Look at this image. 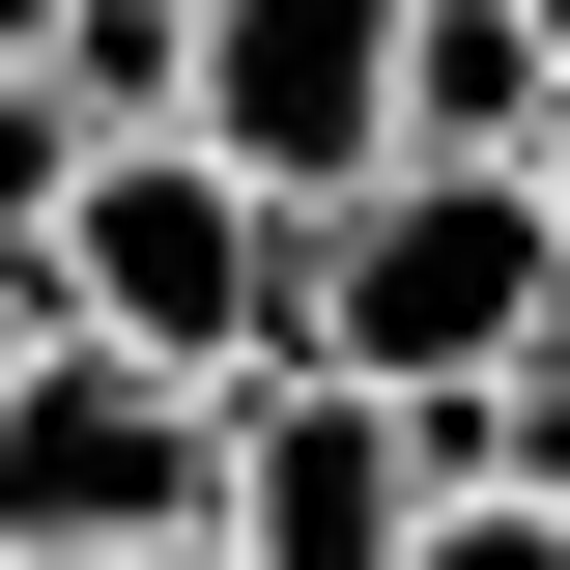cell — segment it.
Masks as SVG:
<instances>
[{"label": "cell", "mask_w": 570, "mask_h": 570, "mask_svg": "<svg viewBox=\"0 0 570 570\" xmlns=\"http://www.w3.org/2000/svg\"><path fill=\"white\" fill-rule=\"evenodd\" d=\"M542 58H570V0H542Z\"/></svg>", "instance_id": "cell-13"}, {"label": "cell", "mask_w": 570, "mask_h": 570, "mask_svg": "<svg viewBox=\"0 0 570 570\" xmlns=\"http://www.w3.org/2000/svg\"><path fill=\"white\" fill-rule=\"evenodd\" d=\"M542 142H570L542 0H400V171H542Z\"/></svg>", "instance_id": "cell-6"}, {"label": "cell", "mask_w": 570, "mask_h": 570, "mask_svg": "<svg viewBox=\"0 0 570 570\" xmlns=\"http://www.w3.org/2000/svg\"><path fill=\"white\" fill-rule=\"evenodd\" d=\"M29 86H58L86 142H171V115H200V0H58V58H29Z\"/></svg>", "instance_id": "cell-7"}, {"label": "cell", "mask_w": 570, "mask_h": 570, "mask_svg": "<svg viewBox=\"0 0 570 570\" xmlns=\"http://www.w3.org/2000/svg\"><path fill=\"white\" fill-rule=\"evenodd\" d=\"M0 58H58V0H0Z\"/></svg>", "instance_id": "cell-11"}, {"label": "cell", "mask_w": 570, "mask_h": 570, "mask_svg": "<svg viewBox=\"0 0 570 570\" xmlns=\"http://www.w3.org/2000/svg\"><path fill=\"white\" fill-rule=\"evenodd\" d=\"M570 343V228L542 171H371L343 228H314V371H371V400H485V371Z\"/></svg>", "instance_id": "cell-2"}, {"label": "cell", "mask_w": 570, "mask_h": 570, "mask_svg": "<svg viewBox=\"0 0 570 570\" xmlns=\"http://www.w3.org/2000/svg\"><path fill=\"white\" fill-rule=\"evenodd\" d=\"M428 513H456L428 400H371V371L228 400V570H428Z\"/></svg>", "instance_id": "cell-5"}, {"label": "cell", "mask_w": 570, "mask_h": 570, "mask_svg": "<svg viewBox=\"0 0 570 570\" xmlns=\"http://www.w3.org/2000/svg\"><path fill=\"white\" fill-rule=\"evenodd\" d=\"M29 343H58V257H0V371H29Z\"/></svg>", "instance_id": "cell-10"}, {"label": "cell", "mask_w": 570, "mask_h": 570, "mask_svg": "<svg viewBox=\"0 0 570 570\" xmlns=\"http://www.w3.org/2000/svg\"><path fill=\"white\" fill-rule=\"evenodd\" d=\"M542 228H570V142H542Z\"/></svg>", "instance_id": "cell-12"}, {"label": "cell", "mask_w": 570, "mask_h": 570, "mask_svg": "<svg viewBox=\"0 0 570 570\" xmlns=\"http://www.w3.org/2000/svg\"><path fill=\"white\" fill-rule=\"evenodd\" d=\"M171 570H228V542H171Z\"/></svg>", "instance_id": "cell-14"}, {"label": "cell", "mask_w": 570, "mask_h": 570, "mask_svg": "<svg viewBox=\"0 0 570 570\" xmlns=\"http://www.w3.org/2000/svg\"><path fill=\"white\" fill-rule=\"evenodd\" d=\"M428 570H570V513H485V485H456V513H428Z\"/></svg>", "instance_id": "cell-9"}, {"label": "cell", "mask_w": 570, "mask_h": 570, "mask_svg": "<svg viewBox=\"0 0 570 570\" xmlns=\"http://www.w3.org/2000/svg\"><path fill=\"white\" fill-rule=\"evenodd\" d=\"M58 343L171 371V400H285V371H314V228H285L228 142H115L58 200Z\"/></svg>", "instance_id": "cell-1"}, {"label": "cell", "mask_w": 570, "mask_h": 570, "mask_svg": "<svg viewBox=\"0 0 570 570\" xmlns=\"http://www.w3.org/2000/svg\"><path fill=\"white\" fill-rule=\"evenodd\" d=\"M171 142H228L285 228H343L400 171V0H200V115Z\"/></svg>", "instance_id": "cell-4"}, {"label": "cell", "mask_w": 570, "mask_h": 570, "mask_svg": "<svg viewBox=\"0 0 570 570\" xmlns=\"http://www.w3.org/2000/svg\"><path fill=\"white\" fill-rule=\"evenodd\" d=\"M86 171H115V142H86L29 58H0V257H58V200H86Z\"/></svg>", "instance_id": "cell-8"}, {"label": "cell", "mask_w": 570, "mask_h": 570, "mask_svg": "<svg viewBox=\"0 0 570 570\" xmlns=\"http://www.w3.org/2000/svg\"><path fill=\"white\" fill-rule=\"evenodd\" d=\"M171 542H228V400L29 343L0 371V570H171Z\"/></svg>", "instance_id": "cell-3"}]
</instances>
